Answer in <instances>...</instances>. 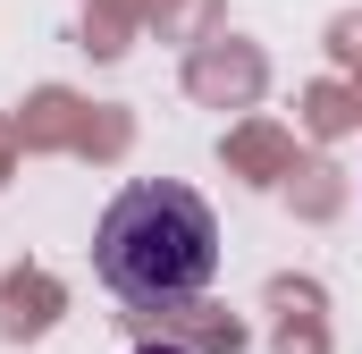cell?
I'll use <instances>...</instances> for the list:
<instances>
[{"mask_svg":"<svg viewBox=\"0 0 362 354\" xmlns=\"http://www.w3.org/2000/svg\"><path fill=\"white\" fill-rule=\"evenodd\" d=\"M93 270L127 304H185V295H202L219 278V219H211V202L194 185L144 177V185H127L101 211Z\"/></svg>","mask_w":362,"mask_h":354,"instance_id":"cell-1","label":"cell"},{"mask_svg":"<svg viewBox=\"0 0 362 354\" xmlns=\"http://www.w3.org/2000/svg\"><path fill=\"white\" fill-rule=\"evenodd\" d=\"M135 354H185V346H169V338H160V346H135Z\"/></svg>","mask_w":362,"mask_h":354,"instance_id":"cell-2","label":"cell"}]
</instances>
